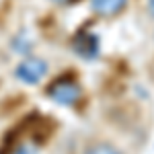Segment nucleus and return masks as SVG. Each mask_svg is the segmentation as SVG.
<instances>
[{
    "mask_svg": "<svg viewBox=\"0 0 154 154\" xmlns=\"http://www.w3.org/2000/svg\"><path fill=\"white\" fill-rule=\"evenodd\" d=\"M11 154H37V148L31 144H19V146H14Z\"/></svg>",
    "mask_w": 154,
    "mask_h": 154,
    "instance_id": "6",
    "label": "nucleus"
},
{
    "mask_svg": "<svg viewBox=\"0 0 154 154\" xmlns=\"http://www.w3.org/2000/svg\"><path fill=\"white\" fill-rule=\"evenodd\" d=\"M84 154H121V152L109 142H97V144H93V146H88V148L84 150Z\"/></svg>",
    "mask_w": 154,
    "mask_h": 154,
    "instance_id": "5",
    "label": "nucleus"
},
{
    "mask_svg": "<svg viewBox=\"0 0 154 154\" xmlns=\"http://www.w3.org/2000/svg\"><path fill=\"white\" fill-rule=\"evenodd\" d=\"M128 6V0H91V8L101 17H115Z\"/></svg>",
    "mask_w": 154,
    "mask_h": 154,
    "instance_id": "4",
    "label": "nucleus"
},
{
    "mask_svg": "<svg viewBox=\"0 0 154 154\" xmlns=\"http://www.w3.org/2000/svg\"><path fill=\"white\" fill-rule=\"evenodd\" d=\"M72 49L82 60H97L99 51H101V41H99V37L95 33H91L86 29H80L72 37Z\"/></svg>",
    "mask_w": 154,
    "mask_h": 154,
    "instance_id": "3",
    "label": "nucleus"
},
{
    "mask_svg": "<svg viewBox=\"0 0 154 154\" xmlns=\"http://www.w3.org/2000/svg\"><path fill=\"white\" fill-rule=\"evenodd\" d=\"M148 12L150 17H154V0H148Z\"/></svg>",
    "mask_w": 154,
    "mask_h": 154,
    "instance_id": "7",
    "label": "nucleus"
},
{
    "mask_svg": "<svg viewBox=\"0 0 154 154\" xmlns=\"http://www.w3.org/2000/svg\"><path fill=\"white\" fill-rule=\"evenodd\" d=\"M48 99H51L54 103H58V105H76L78 101H80V97H82V88H80V84L76 82L74 78L70 76H62L58 80H54V82L48 86Z\"/></svg>",
    "mask_w": 154,
    "mask_h": 154,
    "instance_id": "1",
    "label": "nucleus"
},
{
    "mask_svg": "<svg viewBox=\"0 0 154 154\" xmlns=\"http://www.w3.org/2000/svg\"><path fill=\"white\" fill-rule=\"evenodd\" d=\"M51 2H66V0H51Z\"/></svg>",
    "mask_w": 154,
    "mask_h": 154,
    "instance_id": "8",
    "label": "nucleus"
},
{
    "mask_svg": "<svg viewBox=\"0 0 154 154\" xmlns=\"http://www.w3.org/2000/svg\"><path fill=\"white\" fill-rule=\"evenodd\" d=\"M48 74V62L41 58H27L19 62V66L14 68V76L25 84H39L43 80V76Z\"/></svg>",
    "mask_w": 154,
    "mask_h": 154,
    "instance_id": "2",
    "label": "nucleus"
}]
</instances>
